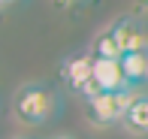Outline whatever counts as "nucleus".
<instances>
[{
  "label": "nucleus",
  "mask_w": 148,
  "mask_h": 139,
  "mask_svg": "<svg viewBox=\"0 0 148 139\" xmlns=\"http://www.w3.org/2000/svg\"><path fill=\"white\" fill-rule=\"evenodd\" d=\"M55 115H60V94L49 82H24L12 94V118L24 127L49 124Z\"/></svg>",
  "instance_id": "nucleus-1"
},
{
  "label": "nucleus",
  "mask_w": 148,
  "mask_h": 139,
  "mask_svg": "<svg viewBox=\"0 0 148 139\" xmlns=\"http://www.w3.org/2000/svg\"><path fill=\"white\" fill-rule=\"evenodd\" d=\"M133 97H136V91L133 88H124V91H100V94L88 97L85 103V118H88V124L94 127H109V124H121L127 115V109H130Z\"/></svg>",
  "instance_id": "nucleus-2"
},
{
  "label": "nucleus",
  "mask_w": 148,
  "mask_h": 139,
  "mask_svg": "<svg viewBox=\"0 0 148 139\" xmlns=\"http://www.w3.org/2000/svg\"><path fill=\"white\" fill-rule=\"evenodd\" d=\"M60 82L66 85V91L82 100L100 94L97 85H94V55L91 51H76V55H66L60 61Z\"/></svg>",
  "instance_id": "nucleus-3"
},
{
  "label": "nucleus",
  "mask_w": 148,
  "mask_h": 139,
  "mask_svg": "<svg viewBox=\"0 0 148 139\" xmlns=\"http://www.w3.org/2000/svg\"><path fill=\"white\" fill-rule=\"evenodd\" d=\"M112 36L118 39L121 51H148V27L139 21L136 15H118L115 21L109 24Z\"/></svg>",
  "instance_id": "nucleus-4"
},
{
  "label": "nucleus",
  "mask_w": 148,
  "mask_h": 139,
  "mask_svg": "<svg viewBox=\"0 0 148 139\" xmlns=\"http://www.w3.org/2000/svg\"><path fill=\"white\" fill-rule=\"evenodd\" d=\"M94 85H97V91H124V88H130L127 79H124V70H121V58L118 61L94 58Z\"/></svg>",
  "instance_id": "nucleus-5"
},
{
  "label": "nucleus",
  "mask_w": 148,
  "mask_h": 139,
  "mask_svg": "<svg viewBox=\"0 0 148 139\" xmlns=\"http://www.w3.org/2000/svg\"><path fill=\"white\" fill-rule=\"evenodd\" d=\"M121 124L133 136H148V91H136V97H133V103H130Z\"/></svg>",
  "instance_id": "nucleus-6"
},
{
  "label": "nucleus",
  "mask_w": 148,
  "mask_h": 139,
  "mask_svg": "<svg viewBox=\"0 0 148 139\" xmlns=\"http://www.w3.org/2000/svg\"><path fill=\"white\" fill-rule=\"evenodd\" d=\"M121 70H124L127 85L139 91L148 82V51H127V55H121Z\"/></svg>",
  "instance_id": "nucleus-7"
},
{
  "label": "nucleus",
  "mask_w": 148,
  "mask_h": 139,
  "mask_svg": "<svg viewBox=\"0 0 148 139\" xmlns=\"http://www.w3.org/2000/svg\"><path fill=\"white\" fill-rule=\"evenodd\" d=\"M91 55H94V58H103V61H118L124 51H121L118 39L112 36V30L106 27L103 34H97V36H94V42H91Z\"/></svg>",
  "instance_id": "nucleus-8"
},
{
  "label": "nucleus",
  "mask_w": 148,
  "mask_h": 139,
  "mask_svg": "<svg viewBox=\"0 0 148 139\" xmlns=\"http://www.w3.org/2000/svg\"><path fill=\"white\" fill-rule=\"evenodd\" d=\"M136 9L139 12H148V0H136Z\"/></svg>",
  "instance_id": "nucleus-9"
},
{
  "label": "nucleus",
  "mask_w": 148,
  "mask_h": 139,
  "mask_svg": "<svg viewBox=\"0 0 148 139\" xmlns=\"http://www.w3.org/2000/svg\"><path fill=\"white\" fill-rule=\"evenodd\" d=\"M12 3H18V0H0V9H9Z\"/></svg>",
  "instance_id": "nucleus-10"
},
{
  "label": "nucleus",
  "mask_w": 148,
  "mask_h": 139,
  "mask_svg": "<svg viewBox=\"0 0 148 139\" xmlns=\"http://www.w3.org/2000/svg\"><path fill=\"white\" fill-rule=\"evenodd\" d=\"M55 139H79V136H70V133H60V136H55Z\"/></svg>",
  "instance_id": "nucleus-11"
},
{
  "label": "nucleus",
  "mask_w": 148,
  "mask_h": 139,
  "mask_svg": "<svg viewBox=\"0 0 148 139\" xmlns=\"http://www.w3.org/2000/svg\"><path fill=\"white\" fill-rule=\"evenodd\" d=\"M15 139H27V136H15Z\"/></svg>",
  "instance_id": "nucleus-12"
}]
</instances>
